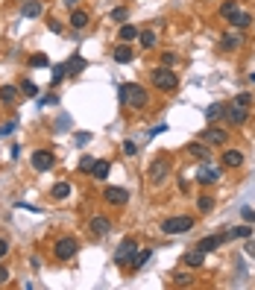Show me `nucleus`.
<instances>
[{
    "mask_svg": "<svg viewBox=\"0 0 255 290\" xmlns=\"http://www.w3.org/2000/svg\"><path fill=\"white\" fill-rule=\"evenodd\" d=\"M118 97H121V103H127L129 109H147V103H150V94L138 82H124L118 88Z\"/></svg>",
    "mask_w": 255,
    "mask_h": 290,
    "instance_id": "1",
    "label": "nucleus"
},
{
    "mask_svg": "<svg viewBox=\"0 0 255 290\" xmlns=\"http://www.w3.org/2000/svg\"><path fill=\"white\" fill-rule=\"evenodd\" d=\"M153 85H156L159 91H167V94H170V91H176V88H179V76H176L170 67H164V64H161V67L153 70Z\"/></svg>",
    "mask_w": 255,
    "mask_h": 290,
    "instance_id": "2",
    "label": "nucleus"
},
{
    "mask_svg": "<svg viewBox=\"0 0 255 290\" xmlns=\"http://www.w3.org/2000/svg\"><path fill=\"white\" fill-rule=\"evenodd\" d=\"M76 252H79V243H76V237H70V234L59 237L56 246H53V255L59 258V261H70Z\"/></svg>",
    "mask_w": 255,
    "mask_h": 290,
    "instance_id": "3",
    "label": "nucleus"
},
{
    "mask_svg": "<svg viewBox=\"0 0 255 290\" xmlns=\"http://www.w3.org/2000/svg\"><path fill=\"white\" fill-rule=\"evenodd\" d=\"M191 229H193V217H167L161 223L164 234H188Z\"/></svg>",
    "mask_w": 255,
    "mask_h": 290,
    "instance_id": "4",
    "label": "nucleus"
},
{
    "mask_svg": "<svg viewBox=\"0 0 255 290\" xmlns=\"http://www.w3.org/2000/svg\"><path fill=\"white\" fill-rule=\"evenodd\" d=\"M223 117L232 126H244V123L250 120V109H247V106H238V103H226Z\"/></svg>",
    "mask_w": 255,
    "mask_h": 290,
    "instance_id": "5",
    "label": "nucleus"
},
{
    "mask_svg": "<svg viewBox=\"0 0 255 290\" xmlns=\"http://www.w3.org/2000/svg\"><path fill=\"white\" fill-rule=\"evenodd\" d=\"M167 170H170V164H167V159L164 156H159V159L150 161V170H147V179L153 182V185H159V182H164V176H167Z\"/></svg>",
    "mask_w": 255,
    "mask_h": 290,
    "instance_id": "6",
    "label": "nucleus"
},
{
    "mask_svg": "<svg viewBox=\"0 0 255 290\" xmlns=\"http://www.w3.org/2000/svg\"><path fill=\"white\" fill-rule=\"evenodd\" d=\"M53 164H56V156H53L50 150H35V153H32V170L47 173Z\"/></svg>",
    "mask_w": 255,
    "mask_h": 290,
    "instance_id": "7",
    "label": "nucleus"
},
{
    "mask_svg": "<svg viewBox=\"0 0 255 290\" xmlns=\"http://www.w3.org/2000/svg\"><path fill=\"white\" fill-rule=\"evenodd\" d=\"M199 138H202L208 147H223L226 141H229V132H226V129H220V126H208L202 135H199Z\"/></svg>",
    "mask_w": 255,
    "mask_h": 290,
    "instance_id": "8",
    "label": "nucleus"
},
{
    "mask_svg": "<svg viewBox=\"0 0 255 290\" xmlns=\"http://www.w3.org/2000/svg\"><path fill=\"white\" fill-rule=\"evenodd\" d=\"M135 249H138V243L132 240V237H127L118 249H115V264H121V267H127L129 264V258L135 255Z\"/></svg>",
    "mask_w": 255,
    "mask_h": 290,
    "instance_id": "9",
    "label": "nucleus"
},
{
    "mask_svg": "<svg viewBox=\"0 0 255 290\" xmlns=\"http://www.w3.org/2000/svg\"><path fill=\"white\" fill-rule=\"evenodd\" d=\"M103 196H106V202H109V205H127L129 191H127V188H115V185H109V188L103 191Z\"/></svg>",
    "mask_w": 255,
    "mask_h": 290,
    "instance_id": "10",
    "label": "nucleus"
},
{
    "mask_svg": "<svg viewBox=\"0 0 255 290\" xmlns=\"http://www.w3.org/2000/svg\"><path fill=\"white\" fill-rule=\"evenodd\" d=\"M217 179H220V170H217V167H211L208 161L199 164V170H196V182H199V185H211V182H217Z\"/></svg>",
    "mask_w": 255,
    "mask_h": 290,
    "instance_id": "11",
    "label": "nucleus"
},
{
    "mask_svg": "<svg viewBox=\"0 0 255 290\" xmlns=\"http://www.w3.org/2000/svg\"><path fill=\"white\" fill-rule=\"evenodd\" d=\"M88 229H91V234H94V237H106V234L112 232V220H109V217H103V214H97V217H91Z\"/></svg>",
    "mask_w": 255,
    "mask_h": 290,
    "instance_id": "12",
    "label": "nucleus"
},
{
    "mask_svg": "<svg viewBox=\"0 0 255 290\" xmlns=\"http://www.w3.org/2000/svg\"><path fill=\"white\" fill-rule=\"evenodd\" d=\"M188 156H193L199 161H211V147L205 141H193V144H188Z\"/></svg>",
    "mask_w": 255,
    "mask_h": 290,
    "instance_id": "13",
    "label": "nucleus"
},
{
    "mask_svg": "<svg viewBox=\"0 0 255 290\" xmlns=\"http://www.w3.org/2000/svg\"><path fill=\"white\" fill-rule=\"evenodd\" d=\"M223 240H226V234H208V237H202V240L196 243V249L208 255V252H214V249H217V246H220Z\"/></svg>",
    "mask_w": 255,
    "mask_h": 290,
    "instance_id": "14",
    "label": "nucleus"
},
{
    "mask_svg": "<svg viewBox=\"0 0 255 290\" xmlns=\"http://www.w3.org/2000/svg\"><path fill=\"white\" fill-rule=\"evenodd\" d=\"M88 21H91V15H88L85 9H73V12H70V27H73V30H85Z\"/></svg>",
    "mask_w": 255,
    "mask_h": 290,
    "instance_id": "15",
    "label": "nucleus"
},
{
    "mask_svg": "<svg viewBox=\"0 0 255 290\" xmlns=\"http://www.w3.org/2000/svg\"><path fill=\"white\" fill-rule=\"evenodd\" d=\"M41 12H44L41 0H24V6H21V15L24 18H41Z\"/></svg>",
    "mask_w": 255,
    "mask_h": 290,
    "instance_id": "16",
    "label": "nucleus"
},
{
    "mask_svg": "<svg viewBox=\"0 0 255 290\" xmlns=\"http://www.w3.org/2000/svg\"><path fill=\"white\" fill-rule=\"evenodd\" d=\"M247 237H253V226H235V229H229L226 232V240H247Z\"/></svg>",
    "mask_w": 255,
    "mask_h": 290,
    "instance_id": "17",
    "label": "nucleus"
},
{
    "mask_svg": "<svg viewBox=\"0 0 255 290\" xmlns=\"http://www.w3.org/2000/svg\"><path fill=\"white\" fill-rule=\"evenodd\" d=\"M150 255H153V249H135V255L129 258L127 267H129V270H141V267L150 261Z\"/></svg>",
    "mask_w": 255,
    "mask_h": 290,
    "instance_id": "18",
    "label": "nucleus"
},
{
    "mask_svg": "<svg viewBox=\"0 0 255 290\" xmlns=\"http://www.w3.org/2000/svg\"><path fill=\"white\" fill-rule=\"evenodd\" d=\"M220 44H223V50H238V47L244 44V35H241V30L238 32H226L223 38H220Z\"/></svg>",
    "mask_w": 255,
    "mask_h": 290,
    "instance_id": "19",
    "label": "nucleus"
},
{
    "mask_svg": "<svg viewBox=\"0 0 255 290\" xmlns=\"http://www.w3.org/2000/svg\"><path fill=\"white\" fill-rule=\"evenodd\" d=\"M82 70H85V59H82V56H73V59L64 62V73H67V76H76V73H82Z\"/></svg>",
    "mask_w": 255,
    "mask_h": 290,
    "instance_id": "20",
    "label": "nucleus"
},
{
    "mask_svg": "<svg viewBox=\"0 0 255 290\" xmlns=\"http://www.w3.org/2000/svg\"><path fill=\"white\" fill-rule=\"evenodd\" d=\"M223 164L226 167H241V164H244V153H241V150H226Z\"/></svg>",
    "mask_w": 255,
    "mask_h": 290,
    "instance_id": "21",
    "label": "nucleus"
},
{
    "mask_svg": "<svg viewBox=\"0 0 255 290\" xmlns=\"http://www.w3.org/2000/svg\"><path fill=\"white\" fill-rule=\"evenodd\" d=\"M15 100H18V88L15 85H3L0 88V103L3 106H15Z\"/></svg>",
    "mask_w": 255,
    "mask_h": 290,
    "instance_id": "22",
    "label": "nucleus"
},
{
    "mask_svg": "<svg viewBox=\"0 0 255 290\" xmlns=\"http://www.w3.org/2000/svg\"><path fill=\"white\" fill-rule=\"evenodd\" d=\"M226 112V103H211L208 109H205V117H208V123H214V120H220Z\"/></svg>",
    "mask_w": 255,
    "mask_h": 290,
    "instance_id": "23",
    "label": "nucleus"
},
{
    "mask_svg": "<svg viewBox=\"0 0 255 290\" xmlns=\"http://www.w3.org/2000/svg\"><path fill=\"white\" fill-rule=\"evenodd\" d=\"M138 41H141V47H144V50H153V47H156V32H153V30L138 32Z\"/></svg>",
    "mask_w": 255,
    "mask_h": 290,
    "instance_id": "24",
    "label": "nucleus"
},
{
    "mask_svg": "<svg viewBox=\"0 0 255 290\" xmlns=\"http://www.w3.org/2000/svg\"><path fill=\"white\" fill-rule=\"evenodd\" d=\"M188 267H202L205 264V252H199V249H193V252H188V255L182 258Z\"/></svg>",
    "mask_w": 255,
    "mask_h": 290,
    "instance_id": "25",
    "label": "nucleus"
},
{
    "mask_svg": "<svg viewBox=\"0 0 255 290\" xmlns=\"http://www.w3.org/2000/svg\"><path fill=\"white\" fill-rule=\"evenodd\" d=\"M229 24H235L238 30H247V27L253 24V15H250V12H238V15H235V18H232Z\"/></svg>",
    "mask_w": 255,
    "mask_h": 290,
    "instance_id": "26",
    "label": "nucleus"
},
{
    "mask_svg": "<svg viewBox=\"0 0 255 290\" xmlns=\"http://www.w3.org/2000/svg\"><path fill=\"white\" fill-rule=\"evenodd\" d=\"M50 193H53V199H67V196H70V185H67V182H56V185L50 188Z\"/></svg>",
    "mask_w": 255,
    "mask_h": 290,
    "instance_id": "27",
    "label": "nucleus"
},
{
    "mask_svg": "<svg viewBox=\"0 0 255 290\" xmlns=\"http://www.w3.org/2000/svg\"><path fill=\"white\" fill-rule=\"evenodd\" d=\"M115 62H121V64L132 62V47H129V44H121V47L115 50Z\"/></svg>",
    "mask_w": 255,
    "mask_h": 290,
    "instance_id": "28",
    "label": "nucleus"
},
{
    "mask_svg": "<svg viewBox=\"0 0 255 290\" xmlns=\"http://www.w3.org/2000/svg\"><path fill=\"white\" fill-rule=\"evenodd\" d=\"M109 170H112V164H109V161H100V159H97V164H94V176L100 179V182H106V179H109Z\"/></svg>",
    "mask_w": 255,
    "mask_h": 290,
    "instance_id": "29",
    "label": "nucleus"
},
{
    "mask_svg": "<svg viewBox=\"0 0 255 290\" xmlns=\"http://www.w3.org/2000/svg\"><path fill=\"white\" fill-rule=\"evenodd\" d=\"M238 12H241V9H238V3H235V0H229V3H223V6H220V15H223L226 21H232Z\"/></svg>",
    "mask_w": 255,
    "mask_h": 290,
    "instance_id": "30",
    "label": "nucleus"
},
{
    "mask_svg": "<svg viewBox=\"0 0 255 290\" xmlns=\"http://www.w3.org/2000/svg\"><path fill=\"white\" fill-rule=\"evenodd\" d=\"M27 64H30V67H50V59H47L44 53H32L30 59H27Z\"/></svg>",
    "mask_w": 255,
    "mask_h": 290,
    "instance_id": "31",
    "label": "nucleus"
},
{
    "mask_svg": "<svg viewBox=\"0 0 255 290\" xmlns=\"http://www.w3.org/2000/svg\"><path fill=\"white\" fill-rule=\"evenodd\" d=\"M135 38H138V30L132 24H124L121 27V41H135Z\"/></svg>",
    "mask_w": 255,
    "mask_h": 290,
    "instance_id": "32",
    "label": "nucleus"
},
{
    "mask_svg": "<svg viewBox=\"0 0 255 290\" xmlns=\"http://www.w3.org/2000/svg\"><path fill=\"white\" fill-rule=\"evenodd\" d=\"M196 205H199V211H202V214H211L214 199H211V196H199V199H196Z\"/></svg>",
    "mask_w": 255,
    "mask_h": 290,
    "instance_id": "33",
    "label": "nucleus"
},
{
    "mask_svg": "<svg viewBox=\"0 0 255 290\" xmlns=\"http://www.w3.org/2000/svg\"><path fill=\"white\" fill-rule=\"evenodd\" d=\"M191 282H193L191 273H176V276H173V285H176V288H185V285H191Z\"/></svg>",
    "mask_w": 255,
    "mask_h": 290,
    "instance_id": "34",
    "label": "nucleus"
},
{
    "mask_svg": "<svg viewBox=\"0 0 255 290\" xmlns=\"http://www.w3.org/2000/svg\"><path fill=\"white\" fill-rule=\"evenodd\" d=\"M21 94H24V97H38V85L30 82V79H27V82H21Z\"/></svg>",
    "mask_w": 255,
    "mask_h": 290,
    "instance_id": "35",
    "label": "nucleus"
},
{
    "mask_svg": "<svg viewBox=\"0 0 255 290\" xmlns=\"http://www.w3.org/2000/svg\"><path fill=\"white\" fill-rule=\"evenodd\" d=\"M94 164H97V159L85 156V159L79 161V170H82V173H94Z\"/></svg>",
    "mask_w": 255,
    "mask_h": 290,
    "instance_id": "36",
    "label": "nucleus"
},
{
    "mask_svg": "<svg viewBox=\"0 0 255 290\" xmlns=\"http://www.w3.org/2000/svg\"><path fill=\"white\" fill-rule=\"evenodd\" d=\"M235 103H238V106H247V109H250V106H253V94H250V91H241V94L235 97Z\"/></svg>",
    "mask_w": 255,
    "mask_h": 290,
    "instance_id": "37",
    "label": "nucleus"
},
{
    "mask_svg": "<svg viewBox=\"0 0 255 290\" xmlns=\"http://www.w3.org/2000/svg\"><path fill=\"white\" fill-rule=\"evenodd\" d=\"M64 76H67V73H64V64H56V67H53V85H59Z\"/></svg>",
    "mask_w": 255,
    "mask_h": 290,
    "instance_id": "38",
    "label": "nucleus"
},
{
    "mask_svg": "<svg viewBox=\"0 0 255 290\" xmlns=\"http://www.w3.org/2000/svg\"><path fill=\"white\" fill-rule=\"evenodd\" d=\"M91 141V132H76V147H85Z\"/></svg>",
    "mask_w": 255,
    "mask_h": 290,
    "instance_id": "39",
    "label": "nucleus"
},
{
    "mask_svg": "<svg viewBox=\"0 0 255 290\" xmlns=\"http://www.w3.org/2000/svg\"><path fill=\"white\" fill-rule=\"evenodd\" d=\"M56 103H59V97H56V94H47V97H41V100H38V106H56Z\"/></svg>",
    "mask_w": 255,
    "mask_h": 290,
    "instance_id": "40",
    "label": "nucleus"
},
{
    "mask_svg": "<svg viewBox=\"0 0 255 290\" xmlns=\"http://www.w3.org/2000/svg\"><path fill=\"white\" fill-rule=\"evenodd\" d=\"M127 9H124V6H121V9H115V12H112V21H127Z\"/></svg>",
    "mask_w": 255,
    "mask_h": 290,
    "instance_id": "41",
    "label": "nucleus"
},
{
    "mask_svg": "<svg viewBox=\"0 0 255 290\" xmlns=\"http://www.w3.org/2000/svg\"><path fill=\"white\" fill-rule=\"evenodd\" d=\"M15 126H18V120H9V123H3V126H0V135H9V132H15Z\"/></svg>",
    "mask_w": 255,
    "mask_h": 290,
    "instance_id": "42",
    "label": "nucleus"
},
{
    "mask_svg": "<svg viewBox=\"0 0 255 290\" xmlns=\"http://www.w3.org/2000/svg\"><path fill=\"white\" fill-rule=\"evenodd\" d=\"M124 153H127V156H135V153H138V144H135V141H127V144H124Z\"/></svg>",
    "mask_w": 255,
    "mask_h": 290,
    "instance_id": "43",
    "label": "nucleus"
},
{
    "mask_svg": "<svg viewBox=\"0 0 255 290\" xmlns=\"http://www.w3.org/2000/svg\"><path fill=\"white\" fill-rule=\"evenodd\" d=\"M241 214H244L247 223H255V208H241Z\"/></svg>",
    "mask_w": 255,
    "mask_h": 290,
    "instance_id": "44",
    "label": "nucleus"
},
{
    "mask_svg": "<svg viewBox=\"0 0 255 290\" xmlns=\"http://www.w3.org/2000/svg\"><path fill=\"white\" fill-rule=\"evenodd\" d=\"M161 64H167V67L176 64V56H173V53H164V56H161Z\"/></svg>",
    "mask_w": 255,
    "mask_h": 290,
    "instance_id": "45",
    "label": "nucleus"
},
{
    "mask_svg": "<svg viewBox=\"0 0 255 290\" xmlns=\"http://www.w3.org/2000/svg\"><path fill=\"white\" fill-rule=\"evenodd\" d=\"M247 255L255 258V237H247Z\"/></svg>",
    "mask_w": 255,
    "mask_h": 290,
    "instance_id": "46",
    "label": "nucleus"
},
{
    "mask_svg": "<svg viewBox=\"0 0 255 290\" xmlns=\"http://www.w3.org/2000/svg\"><path fill=\"white\" fill-rule=\"evenodd\" d=\"M6 252H9V240H6V237H0V258L6 255Z\"/></svg>",
    "mask_w": 255,
    "mask_h": 290,
    "instance_id": "47",
    "label": "nucleus"
},
{
    "mask_svg": "<svg viewBox=\"0 0 255 290\" xmlns=\"http://www.w3.org/2000/svg\"><path fill=\"white\" fill-rule=\"evenodd\" d=\"M9 282V270L6 267H0V285H6Z\"/></svg>",
    "mask_w": 255,
    "mask_h": 290,
    "instance_id": "48",
    "label": "nucleus"
},
{
    "mask_svg": "<svg viewBox=\"0 0 255 290\" xmlns=\"http://www.w3.org/2000/svg\"><path fill=\"white\" fill-rule=\"evenodd\" d=\"M64 6H67V9H73V6H76V3H79V0H62Z\"/></svg>",
    "mask_w": 255,
    "mask_h": 290,
    "instance_id": "49",
    "label": "nucleus"
},
{
    "mask_svg": "<svg viewBox=\"0 0 255 290\" xmlns=\"http://www.w3.org/2000/svg\"><path fill=\"white\" fill-rule=\"evenodd\" d=\"M253 82H255V73H253Z\"/></svg>",
    "mask_w": 255,
    "mask_h": 290,
    "instance_id": "50",
    "label": "nucleus"
}]
</instances>
